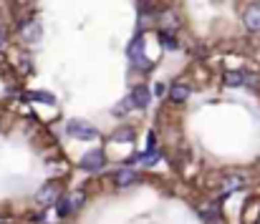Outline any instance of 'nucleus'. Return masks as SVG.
<instances>
[{"label":"nucleus","mask_w":260,"mask_h":224,"mask_svg":"<svg viewBox=\"0 0 260 224\" xmlns=\"http://www.w3.org/2000/svg\"><path fill=\"white\" fill-rule=\"evenodd\" d=\"M126 56H129V61H132L134 68H139V71H149V68H152V61H149L147 53H144V35H142V33H137V35L132 38V43H129V48H126Z\"/></svg>","instance_id":"nucleus-1"},{"label":"nucleus","mask_w":260,"mask_h":224,"mask_svg":"<svg viewBox=\"0 0 260 224\" xmlns=\"http://www.w3.org/2000/svg\"><path fill=\"white\" fill-rule=\"evenodd\" d=\"M66 131H69L71 136L81 139V141H93V139L99 136V129L91 126V124H86V121H69Z\"/></svg>","instance_id":"nucleus-2"},{"label":"nucleus","mask_w":260,"mask_h":224,"mask_svg":"<svg viewBox=\"0 0 260 224\" xmlns=\"http://www.w3.org/2000/svg\"><path fill=\"white\" fill-rule=\"evenodd\" d=\"M149 93H152V91H149L144 83L134 86V88H132V96H129V106H132V108H139V111H142V108H147V106H149V101H152V96H149Z\"/></svg>","instance_id":"nucleus-3"},{"label":"nucleus","mask_w":260,"mask_h":224,"mask_svg":"<svg viewBox=\"0 0 260 224\" xmlns=\"http://www.w3.org/2000/svg\"><path fill=\"white\" fill-rule=\"evenodd\" d=\"M58 214L61 217H69L71 212H76L81 204H84V194H66V197H58Z\"/></svg>","instance_id":"nucleus-4"},{"label":"nucleus","mask_w":260,"mask_h":224,"mask_svg":"<svg viewBox=\"0 0 260 224\" xmlns=\"http://www.w3.org/2000/svg\"><path fill=\"white\" fill-rule=\"evenodd\" d=\"M58 197H61V186H58V184H53V181H48V184L36 194V199H38V204H41V207H51V204H56V202H58Z\"/></svg>","instance_id":"nucleus-5"},{"label":"nucleus","mask_w":260,"mask_h":224,"mask_svg":"<svg viewBox=\"0 0 260 224\" xmlns=\"http://www.w3.org/2000/svg\"><path fill=\"white\" fill-rule=\"evenodd\" d=\"M104 164H106V156H104L101 149L88 151V154H84V159H81V169L84 171H101Z\"/></svg>","instance_id":"nucleus-6"},{"label":"nucleus","mask_w":260,"mask_h":224,"mask_svg":"<svg viewBox=\"0 0 260 224\" xmlns=\"http://www.w3.org/2000/svg\"><path fill=\"white\" fill-rule=\"evenodd\" d=\"M243 23H245L248 33H260V0L248 5V10L243 13Z\"/></svg>","instance_id":"nucleus-7"},{"label":"nucleus","mask_w":260,"mask_h":224,"mask_svg":"<svg viewBox=\"0 0 260 224\" xmlns=\"http://www.w3.org/2000/svg\"><path fill=\"white\" fill-rule=\"evenodd\" d=\"M177 28H179V15L174 10H165L157 20V30L159 33H174Z\"/></svg>","instance_id":"nucleus-8"},{"label":"nucleus","mask_w":260,"mask_h":224,"mask_svg":"<svg viewBox=\"0 0 260 224\" xmlns=\"http://www.w3.org/2000/svg\"><path fill=\"white\" fill-rule=\"evenodd\" d=\"M41 23L38 20H28L23 28H20V41L23 43H38L41 41Z\"/></svg>","instance_id":"nucleus-9"},{"label":"nucleus","mask_w":260,"mask_h":224,"mask_svg":"<svg viewBox=\"0 0 260 224\" xmlns=\"http://www.w3.org/2000/svg\"><path fill=\"white\" fill-rule=\"evenodd\" d=\"M137 179H139V174H137L134 169H129V166L114 171V184H116V186H129V184H134Z\"/></svg>","instance_id":"nucleus-10"},{"label":"nucleus","mask_w":260,"mask_h":224,"mask_svg":"<svg viewBox=\"0 0 260 224\" xmlns=\"http://www.w3.org/2000/svg\"><path fill=\"white\" fill-rule=\"evenodd\" d=\"M245 186V174H228L222 176V194H230L235 189H243Z\"/></svg>","instance_id":"nucleus-11"},{"label":"nucleus","mask_w":260,"mask_h":224,"mask_svg":"<svg viewBox=\"0 0 260 224\" xmlns=\"http://www.w3.org/2000/svg\"><path fill=\"white\" fill-rule=\"evenodd\" d=\"M189 93H192V88L187 83H172L170 86V101L172 103H184L189 98Z\"/></svg>","instance_id":"nucleus-12"},{"label":"nucleus","mask_w":260,"mask_h":224,"mask_svg":"<svg viewBox=\"0 0 260 224\" xmlns=\"http://www.w3.org/2000/svg\"><path fill=\"white\" fill-rule=\"evenodd\" d=\"M25 98L28 101H41V103H48V106L56 103V96L53 93H46V91H25Z\"/></svg>","instance_id":"nucleus-13"},{"label":"nucleus","mask_w":260,"mask_h":224,"mask_svg":"<svg viewBox=\"0 0 260 224\" xmlns=\"http://www.w3.org/2000/svg\"><path fill=\"white\" fill-rule=\"evenodd\" d=\"M114 141H134V126H121L111 134Z\"/></svg>","instance_id":"nucleus-14"},{"label":"nucleus","mask_w":260,"mask_h":224,"mask_svg":"<svg viewBox=\"0 0 260 224\" xmlns=\"http://www.w3.org/2000/svg\"><path fill=\"white\" fill-rule=\"evenodd\" d=\"M159 41H162V46H165L167 51H177V48H179V43H177L174 33H159Z\"/></svg>","instance_id":"nucleus-15"},{"label":"nucleus","mask_w":260,"mask_h":224,"mask_svg":"<svg viewBox=\"0 0 260 224\" xmlns=\"http://www.w3.org/2000/svg\"><path fill=\"white\" fill-rule=\"evenodd\" d=\"M137 161H142L144 166H152V164H157L159 161V151L154 149V151H147V154H139V159Z\"/></svg>","instance_id":"nucleus-16"},{"label":"nucleus","mask_w":260,"mask_h":224,"mask_svg":"<svg viewBox=\"0 0 260 224\" xmlns=\"http://www.w3.org/2000/svg\"><path fill=\"white\" fill-rule=\"evenodd\" d=\"M225 83H228V86H243V83H245V73H240V71H230V73L225 76Z\"/></svg>","instance_id":"nucleus-17"},{"label":"nucleus","mask_w":260,"mask_h":224,"mask_svg":"<svg viewBox=\"0 0 260 224\" xmlns=\"http://www.w3.org/2000/svg\"><path fill=\"white\" fill-rule=\"evenodd\" d=\"M3 43H5V35H3V30H0V48H3Z\"/></svg>","instance_id":"nucleus-18"},{"label":"nucleus","mask_w":260,"mask_h":224,"mask_svg":"<svg viewBox=\"0 0 260 224\" xmlns=\"http://www.w3.org/2000/svg\"><path fill=\"white\" fill-rule=\"evenodd\" d=\"M139 3H142V5H147V3H149V0H139Z\"/></svg>","instance_id":"nucleus-19"}]
</instances>
